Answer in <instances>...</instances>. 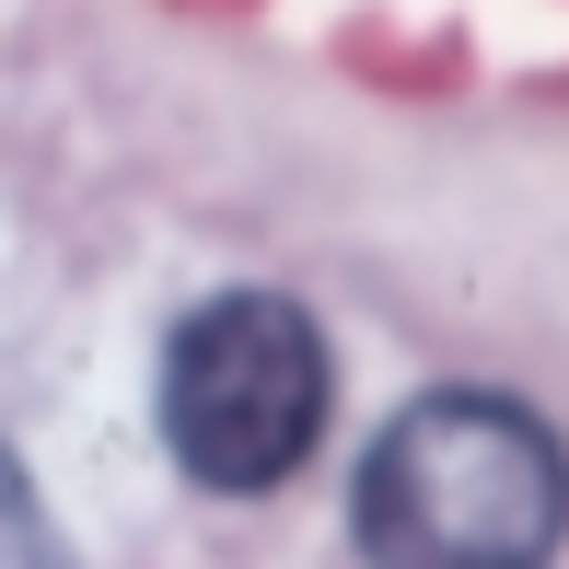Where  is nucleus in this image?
<instances>
[{"instance_id": "f257e3e1", "label": "nucleus", "mask_w": 569, "mask_h": 569, "mask_svg": "<svg viewBox=\"0 0 569 569\" xmlns=\"http://www.w3.org/2000/svg\"><path fill=\"white\" fill-rule=\"evenodd\" d=\"M360 558L372 569H547L569 535V453L511 396H419L360 453Z\"/></svg>"}, {"instance_id": "f03ea898", "label": "nucleus", "mask_w": 569, "mask_h": 569, "mask_svg": "<svg viewBox=\"0 0 569 569\" xmlns=\"http://www.w3.org/2000/svg\"><path fill=\"white\" fill-rule=\"evenodd\" d=\"M326 430V338L279 291H221L163 349V442L198 488H279Z\"/></svg>"}, {"instance_id": "7ed1b4c3", "label": "nucleus", "mask_w": 569, "mask_h": 569, "mask_svg": "<svg viewBox=\"0 0 569 569\" xmlns=\"http://www.w3.org/2000/svg\"><path fill=\"white\" fill-rule=\"evenodd\" d=\"M0 569H70V547H59V523H47L36 477H23L12 453H0Z\"/></svg>"}]
</instances>
